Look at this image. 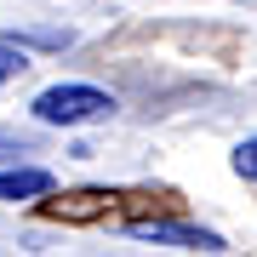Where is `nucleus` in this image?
Here are the masks:
<instances>
[{"instance_id":"nucleus-1","label":"nucleus","mask_w":257,"mask_h":257,"mask_svg":"<svg viewBox=\"0 0 257 257\" xmlns=\"http://www.w3.org/2000/svg\"><path fill=\"white\" fill-rule=\"evenodd\" d=\"M103 114H114V97L97 86H46L35 97V120H46V126H86Z\"/></svg>"},{"instance_id":"nucleus-2","label":"nucleus","mask_w":257,"mask_h":257,"mask_svg":"<svg viewBox=\"0 0 257 257\" xmlns=\"http://www.w3.org/2000/svg\"><path fill=\"white\" fill-rule=\"evenodd\" d=\"M138 240H155V246H177V251H223V234L194 229V223H172V217H132L126 223Z\"/></svg>"},{"instance_id":"nucleus-3","label":"nucleus","mask_w":257,"mask_h":257,"mask_svg":"<svg viewBox=\"0 0 257 257\" xmlns=\"http://www.w3.org/2000/svg\"><path fill=\"white\" fill-rule=\"evenodd\" d=\"M120 194H103V189H86V194H63V200L40 206L46 217H63V223H86V217H109Z\"/></svg>"},{"instance_id":"nucleus-4","label":"nucleus","mask_w":257,"mask_h":257,"mask_svg":"<svg viewBox=\"0 0 257 257\" xmlns=\"http://www.w3.org/2000/svg\"><path fill=\"white\" fill-rule=\"evenodd\" d=\"M40 194H52V172H40V166L0 172V200H40Z\"/></svg>"},{"instance_id":"nucleus-5","label":"nucleus","mask_w":257,"mask_h":257,"mask_svg":"<svg viewBox=\"0 0 257 257\" xmlns=\"http://www.w3.org/2000/svg\"><path fill=\"white\" fill-rule=\"evenodd\" d=\"M23 69H29V57H23V46H0V86H6V80H18Z\"/></svg>"},{"instance_id":"nucleus-6","label":"nucleus","mask_w":257,"mask_h":257,"mask_svg":"<svg viewBox=\"0 0 257 257\" xmlns=\"http://www.w3.org/2000/svg\"><path fill=\"white\" fill-rule=\"evenodd\" d=\"M234 172L246 177V183H257V138H246V143L234 149Z\"/></svg>"},{"instance_id":"nucleus-7","label":"nucleus","mask_w":257,"mask_h":257,"mask_svg":"<svg viewBox=\"0 0 257 257\" xmlns=\"http://www.w3.org/2000/svg\"><path fill=\"white\" fill-rule=\"evenodd\" d=\"M12 149H18V138H6V132H0V155H12Z\"/></svg>"}]
</instances>
